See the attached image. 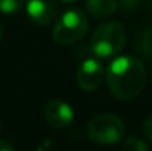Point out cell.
Masks as SVG:
<instances>
[{
    "instance_id": "cell-11",
    "label": "cell",
    "mask_w": 152,
    "mask_h": 151,
    "mask_svg": "<svg viewBox=\"0 0 152 151\" xmlns=\"http://www.w3.org/2000/svg\"><path fill=\"white\" fill-rule=\"evenodd\" d=\"M140 50L148 55L152 56V28L146 30L145 34L142 36V42H140Z\"/></svg>"
},
{
    "instance_id": "cell-4",
    "label": "cell",
    "mask_w": 152,
    "mask_h": 151,
    "mask_svg": "<svg viewBox=\"0 0 152 151\" xmlns=\"http://www.w3.org/2000/svg\"><path fill=\"white\" fill-rule=\"evenodd\" d=\"M126 127L123 120L111 113L95 116L87 124V135L92 142L101 145H114L124 139Z\"/></svg>"
},
{
    "instance_id": "cell-12",
    "label": "cell",
    "mask_w": 152,
    "mask_h": 151,
    "mask_svg": "<svg viewBox=\"0 0 152 151\" xmlns=\"http://www.w3.org/2000/svg\"><path fill=\"white\" fill-rule=\"evenodd\" d=\"M143 132H145V135L152 141V116L145 120V123H143Z\"/></svg>"
},
{
    "instance_id": "cell-17",
    "label": "cell",
    "mask_w": 152,
    "mask_h": 151,
    "mask_svg": "<svg viewBox=\"0 0 152 151\" xmlns=\"http://www.w3.org/2000/svg\"><path fill=\"white\" fill-rule=\"evenodd\" d=\"M0 132H1V126H0Z\"/></svg>"
},
{
    "instance_id": "cell-9",
    "label": "cell",
    "mask_w": 152,
    "mask_h": 151,
    "mask_svg": "<svg viewBox=\"0 0 152 151\" xmlns=\"http://www.w3.org/2000/svg\"><path fill=\"white\" fill-rule=\"evenodd\" d=\"M25 6V0H0V13H16Z\"/></svg>"
},
{
    "instance_id": "cell-6",
    "label": "cell",
    "mask_w": 152,
    "mask_h": 151,
    "mask_svg": "<svg viewBox=\"0 0 152 151\" xmlns=\"http://www.w3.org/2000/svg\"><path fill=\"white\" fill-rule=\"evenodd\" d=\"M45 119L53 129H66L74 122V110L65 101L52 99L45 107Z\"/></svg>"
},
{
    "instance_id": "cell-2",
    "label": "cell",
    "mask_w": 152,
    "mask_h": 151,
    "mask_svg": "<svg viewBox=\"0 0 152 151\" xmlns=\"http://www.w3.org/2000/svg\"><path fill=\"white\" fill-rule=\"evenodd\" d=\"M126 39V30L120 22H105L92 34L90 49L101 59H112L123 50Z\"/></svg>"
},
{
    "instance_id": "cell-10",
    "label": "cell",
    "mask_w": 152,
    "mask_h": 151,
    "mask_svg": "<svg viewBox=\"0 0 152 151\" xmlns=\"http://www.w3.org/2000/svg\"><path fill=\"white\" fill-rule=\"evenodd\" d=\"M124 148L126 150H132V151H145L148 150V145L137 136H130L126 139L124 142Z\"/></svg>"
},
{
    "instance_id": "cell-7",
    "label": "cell",
    "mask_w": 152,
    "mask_h": 151,
    "mask_svg": "<svg viewBox=\"0 0 152 151\" xmlns=\"http://www.w3.org/2000/svg\"><path fill=\"white\" fill-rule=\"evenodd\" d=\"M25 9L34 24L46 27L56 18L58 0H25Z\"/></svg>"
},
{
    "instance_id": "cell-3",
    "label": "cell",
    "mask_w": 152,
    "mask_h": 151,
    "mask_svg": "<svg viewBox=\"0 0 152 151\" xmlns=\"http://www.w3.org/2000/svg\"><path fill=\"white\" fill-rule=\"evenodd\" d=\"M89 28L84 12L78 7L66 9L53 27V39L59 45H74L80 42Z\"/></svg>"
},
{
    "instance_id": "cell-15",
    "label": "cell",
    "mask_w": 152,
    "mask_h": 151,
    "mask_svg": "<svg viewBox=\"0 0 152 151\" xmlns=\"http://www.w3.org/2000/svg\"><path fill=\"white\" fill-rule=\"evenodd\" d=\"M61 3H64V4H71V3H75L77 0H59Z\"/></svg>"
},
{
    "instance_id": "cell-14",
    "label": "cell",
    "mask_w": 152,
    "mask_h": 151,
    "mask_svg": "<svg viewBox=\"0 0 152 151\" xmlns=\"http://www.w3.org/2000/svg\"><path fill=\"white\" fill-rule=\"evenodd\" d=\"M124 6H127V7H133L136 3H137V0H120Z\"/></svg>"
},
{
    "instance_id": "cell-5",
    "label": "cell",
    "mask_w": 152,
    "mask_h": 151,
    "mask_svg": "<svg viewBox=\"0 0 152 151\" xmlns=\"http://www.w3.org/2000/svg\"><path fill=\"white\" fill-rule=\"evenodd\" d=\"M103 76L105 70L101 62L95 58H87L80 64L77 70V83L83 91L93 92L102 85Z\"/></svg>"
},
{
    "instance_id": "cell-13",
    "label": "cell",
    "mask_w": 152,
    "mask_h": 151,
    "mask_svg": "<svg viewBox=\"0 0 152 151\" xmlns=\"http://www.w3.org/2000/svg\"><path fill=\"white\" fill-rule=\"evenodd\" d=\"M15 145L6 139H0V151H13Z\"/></svg>"
},
{
    "instance_id": "cell-8",
    "label": "cell",
    "mask_w": 152,
    "mask_h": 151,
    "mask_svg": "<svg viewBox=\"0 0 152 151\" xmlns=\"http://www.w3.org/2000/svg\"><path fill=\"white\" fill-rule=\"evenodd\" d=\"M86 9L96 18H108L117 10V0H86Z\"/></svg>"
},
{
    "instance_id": "cell-1",
    "label": "cell",
    "mask_w": 152,
    "mask_h": 151,
    "mask_svg": "<svg viewBox=\"0 0 152 151\" xmlns=\"http://www.w3.org/2000/svg\"><path fill=\"white\" fill-rule=\"evenodd\" d=\"M106 83L117 99L132 101L137 98L145 89L146 68L142 61L134 56H115L108 67Z\"/></svg>"
},
{
    "instance_id": "cell-16",
    "label": "cell",
    "mask_w": 152,
    "mask_h": 151,
    "mask_svg": "<svg viewBox=\"0 0 152 151\" xmlns=\"http://www.w3.org/2000/svg\"><path fill=\"white\" fill-rule=\"evenodd\" d=\"M1 36H3V28H1V25H0V39H1Z\"/></svg>"
}]
</instances>
